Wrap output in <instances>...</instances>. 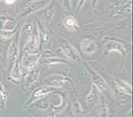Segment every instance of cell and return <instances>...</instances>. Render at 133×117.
<instances>
[{"mask_svg":"<svg viewBox=\"0 0 133 117\" xmlns=\"http://www.w3.org/2000/svg\"><path fill=\"white\" fill-rule=\"evenodd\" d=\"M4 101H5V95L3 88H0V105H2V103L3 105Z\"/></svg>","mask_w":133,"mask_h":117,"instance_id":"cell-1","label":"cell"},{"mask_svg":"<svg viewBox=\"0 0 133 117\" xmlns=\"http://www.w3.org/2000/svg\"><path fill=\"white\" fill-rule=\"evenodd\" d=\"M15 0H6V2L8 3H12L15 2Z\"/></svg>","mask_w":133,"mask_h":117,"instance_id":"cell-2","label":"cell"}]
</instances>
